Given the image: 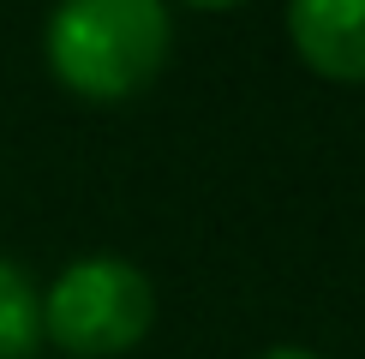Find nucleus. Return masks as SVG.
<instances>
[{
	"mask_svg": "<svg viewBox=\"0 0 365 359\" xmlns=\"http://www.w3.org/2000/svg\"><path fill=\"white\" fill-rule=\"evenodd\" d=\"M174 42L162 0H60L48 19V66L72 96L120 102L162 72Z\"/></svg>",
	"mask_w": 365,
	"mask_h": 359,
	"instance_id": "f257e3e1",
	"label": "nucleus"
},
{
	"mask_svg": "<svg viewBox=\"0 0 365 359\" xmlns=\"http://www.w3.org/2000/svg\"><path fill=\"white\" fill-rule=\"evenodd\" d=\"M156 323V288L138 264L126 258H78L54 276V288L42 293V335H54L66 353L102 359L138 348Z\"/></svg>",
	"mask_w": 365,
	"mask_h": 359,
	"instance_id": "f03ea898",
	"label": "nucleus"
},
{
	"mask_svg": "<svg viewBox=\"0 0 365 359\" xmlns=\"http://www.w3.org/2000/svg\"><path fill=\"white\" fill-rule=\"evenodd\" d=\"M287 30L317 78L365 84V0H287Z\"/></svg>",
	"mask_w": 365,
	"mask_h": 359,
	"instance_id": "7ed1b4c3",
	"label": "nucleus"
},
{
	"mask_svg": "<svg viewBox=\"0 0 365 359\" xmlns=\"http://www.w3.org/2000/svg\"><path fill=\"white\" fill-rule=\"evenodd\" d=\"M42 341V293L12 258H0V359H30Z\"/></svg>",
	"mask_w": 365,
	"mask_h": 359,
	"instance_id": "20e7f679",
	"label": "nucleus"
},
{
	"mask_svg": "<svg viewBox=\"0 0 365 359\" xmlns=\"http://www.w3.org/2000/svg\"><path fill=\"white\" fill-rule=\"evenodd\" d=\"M257 359H317L312 348H269V353H257Z\"/></svg>",
	"mask_w": 365,
	"mask_h": 359,
	"instance_id": "39448f33",
	"label": "nucleus"
},
{
	"mask_svg": "<svg viewBox=\"0 0 365 359\" xmlns=\"http://www.w3.org/2000/svg\"><path fill=\"white\" fill-rule=\"evenodd\" d=\"M192 6H234V0H192Z\"/></svg>",
	"mask_w": 365,
	"mask_h": 359,
	"instance_id": "423d86ee",
	"label": "nucleus"
}]
</instances>
